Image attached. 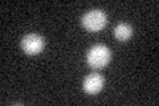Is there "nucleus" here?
<instances>
[{"instance_id": "nucleus-1", "label": "nucleus", "mask_w": 159, "mask_h": 106, "mask_svg": "<svg viewBox=\"0 0 159 106\" xmlns=\"http://www.w3.org/2000/svg\"><path fill=\"white\" fill-rule=\"evenodd\" d=\"M111 53L105 45H94L88 52V64L93 68H103L110 61Z\"/></svg>"}, {"instance_id": "nucleus-2", "label": "nucleus", "mask_w": 159, "mask_h": 106, "mask_svg": "<svg viewBox=\"0 0 159 106\" xmlns=\"http://www.w3.org/2000/svg\"><path fill=\"white\" fill-rule=\"evenodd\" d=\"M81 23L90 32L101 31L106 24V15L101 9H92L82 16Z\"/></svg>"}, {"instance_id": "nucleus-3", "label": "nucleus", "mask_w": 159, "mask_h": 106, "mask_svg": "<svg viewBox=\"0 0 159 106\" xmlns=\"http://www.w3.org/2000/svg\"><path fill=\"white\" fill-rule=\"evenodd\" d=\"M21 48L27 54H39L44 49V40L36 33H29L21 40Z\"/></svg>"}, {"instance_id": "nucleus-4", "label": "nucleus", "mask_w": 159, "mask_h": 106, "mask_svg": "<svg viewBox=\"0 0 159 106\" xmlns=\"http://www.w3.org/2000/svg\"><path fill=\"white\" fill-rule=\"evenodd\" d=\"M103 86V78L98 73H90L84 80V90L89 94H96Z\"/></svg>"}, {"instance_id": "nucleus-5", "label": "nucleus", "mask_w": 159, "mask_h": 106, "mask_svg": "<svg viewBox=\"0 0 159 106\" xmlns=\"http://www.w3.org/2000/svg\"><path fill=\"white\" fill-rule=\"evenodd\" d=\"M114 36H116L119 41H126L133 36V28L126 23H119L116 28H114Z\"/></svg>"}]
</instances>
